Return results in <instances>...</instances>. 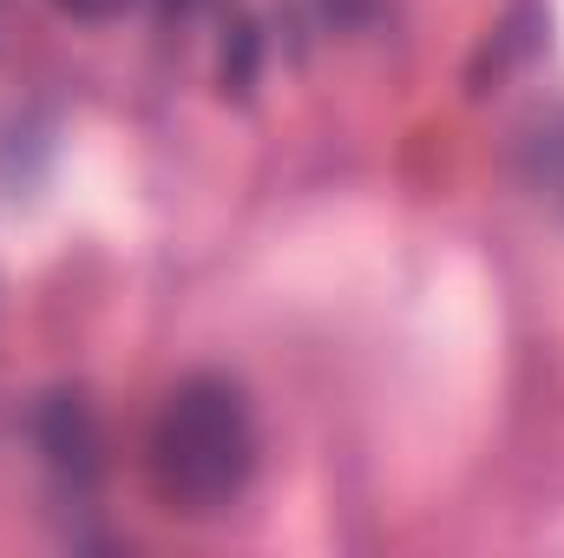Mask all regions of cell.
<instances>
[{
    "mask_svg": "<svg viewBox=\"0 0 564 558\" xmlns=\"http://www.w3.org/2000/svg\"><path fill=\"white\" fill-rule=\"evenodd\" d=\"M59 13H73V20H119L132 0H53Z\"/></svg>",
    "mask_w": 564,
    "mask_h": 558,
    "instance_id": "2",
    "label": "cell"
},
{
    "mask_svg": "<svg viewBox=\"0 0 564 558\" xmlns=\"http://www.w3.org/2000/svg\"><path fill=\"white\" fill-rule=\"evenodd\" d=\"M257 473V420L237 382L191 375L151 427V486L171 513H224Z\"/></svg>",
    "mask_w": 564,
    "mask_h": 558,
    "instance_id": "1",
    "label": "cell"
}]
</instances>
